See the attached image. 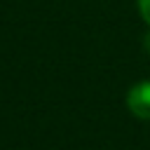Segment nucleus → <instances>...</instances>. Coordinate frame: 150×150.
Masks as SVG:
<instances>
[{
    "label": "nucleus",
    "instance_id": "obj_1",
    "mask_svg": "<svg viewBox=\"0 0 150 150\" xmlns=\"http://www.w3.org/2000/svg\"><path fill=\"white\" fill-rule=\"evenodd\" d=\"M127 105L134 117L150 120V80L136 82L127 94Z\"/></svg>",
    "mask_w": 150,
    "mask_h": 150
},
{
    "label": "nucleus",
    "instance_id": "obj_2",
    "mask_svg": "<svg viewBox=\"0 0 150 150\" xmlns=\"http://www.w3.org/2000/svg\"><path fill=\"white\" fill-rule=\"evenodd\" d=\"M136 2H138V12H141L143 21L150 26V0H136Z\"/></svg>",
    "mask_w": 150,
    "mask_h": 150
}]
</instances>
